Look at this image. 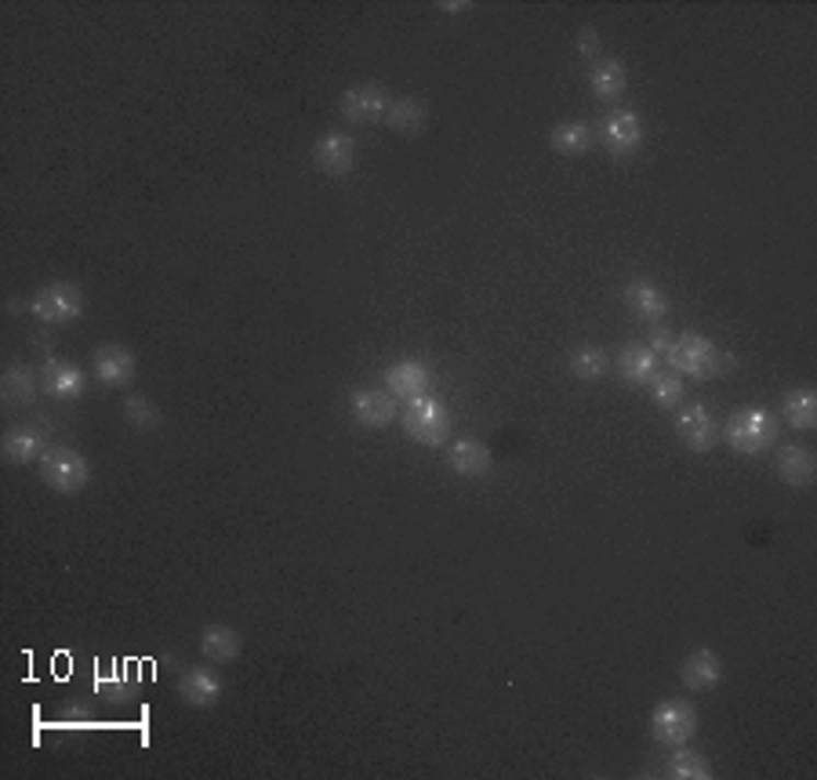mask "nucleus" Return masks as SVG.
<instances>
[{"mask_svg": "<svg viewBox=\"0 0 817 780\" xmlns=\"http://www.w3.org/2000/svg\"><path fill=\"white\" fill-rule=\"evenodd\" d=\"M425 124H429L425 99H411V95H407V99H393L389 110H385V127H389V131H396V135L415 138V135L425 131Z\"/></svg>", "mask_w": 817, "mask_h": 780, "instance_id": "21", "label": "nucleus"}, {"mask_svg": "<svg viewBox=\"0 0 817 780\" xmlns=\"http://www.w3.org/2000/svg\"><path fill=\"white\" fill-rule=\"evenodd\" d=\"M600 48H603V44H600V33L592 30V26H586V30L578 33V51L586 55V58H597Z\"/></svg>", "mask_w": 817, "mask_h": 780, "instance_id": "33", "label": "nucleus"}, {"mask_svg": "<svg viewBox=\"0 0 817 780\" xmlns=\"http://www.w3.org/2000/svg\"><path fill=\"white\" fill-rule=\"evenodd\" d=\"M451 411L447 403L440 400V395L425 392V395H415V400H404L400 406V428L407 439H415V444L422 447H443L451 439Z\"/></svg>", "mask_w": 817, "mask_h": 780, "instance_id": "1", "label": "nucleus"}, {"mask_svg": "<svg viewBox=\"0 0 817 780\" xmlns=\"http://www.w3.org/2000/svg\"><path fill=\"white\" fill-rule=\"evenodd\" d=\"M650 733H654V741L665 744V748L694 741V733H697L694 701H686V697H665V701H658L650 712Z\"/></svg>", "mask_w": 817, "mask_h": 780, "instance_id": "5", "label": "nucleus"}, {"mask_svg": "<svg viewBox=\"0 0 817 780\" xmlns=\"http://www.w3.org/2000/svg\"><path fill=\"white\" fill-rule=\"evenodd\" d=\"M30 312L37 320L52 323V328H66V323L80 320V312H84V290L77 284H69V279H58V284L41 287L37 295H33Z\"/></svg>", "mask_w": 817, "mask_h": 780, "instance_id": "7", "label": "nucleus"}, {"mask_svg": "<svg viewBox=\"0 0 817 780\" xmlns=\"http://www.w3.org/2000/svg\"><path fill=\"white\" fill-rule=\"evenodd\" d=\"M625 306L633 309L644 323H661L665 317H669L672 301L658 284H650V279H633V284L625 287Z\"/></svg>", "mask_w": 817, "mask_h": 780, "instance_id": "18", "label": "nucleus"}, {"mask_svg": "<svg viewBox=\"0 0 817 780\" xmlns=\"http://www.w3.org/2000/svg\"><path fill=\"white\" fill-rule=\"evenodd\" d=\"M592 142H597V131H592V124L586 121H564L556 127H548V149H553L556 157H586Z\"/></svg>", "mask_w": 817, "mask_h": 780, "instance_id": "19", "label": "nucleus"}, {"mask_svg": "<svg viewBox=\"0 0 817 780\" xmlns=\"http://www.w3.org/2000/svg\"><path fill=\"white\" fill-rule=\"evenodd\" d=\"M389 102H393V95L382 84H356V88L342 91V99H338V113H342L345 124L367 127V124L385 121Z\"/></svg>", "mask_w": 817, "mask_h": 780, "instance_id": "8", "label": "nucleus"}, {"mask_svg": "<svg viewBox=\"0 0 817 780\" xmlns=\"http://www.w3.org/2000/svg\"><path fill=\"white\" fill-rule=\"evenodd\" d=\"M349 411H353L360 428L378 433V428H389L396 417H400V403H396V395L389 389L382 392L375 386H360L349 395Z\"/></svg>", "mask_w": 817, "mask_h": 780, "instance_id": "9", "label": "nucleus"}, {"mask_svg": "<svg viewBox=\"0 0 817 780\" xmlns=\"http://www.w3.org/2000/svg\"><path fill=\"white\" fill-rule=\"evenodd\" d=\"M785 422L796 433H810L817 425V392L810 386H799L785 395Z\"/></svg>", "mask_w": 817, "mask_h": 780, "instance_id": "29", "label": "nucleus"}, {"mask_svg": "<svg viewBox=\"0 0 817 780\" xmlns=\"http://www.w3.org/2000/svg\"><path fill=\"white\" fill-rule=\"evenodd\" d=\"M0 389H4L0 395H4L8 406H33V400H37V378L26 364H11L0 378Z\"/></svg>", "mask_w": 817, "mask_h": 780, "instance_id": "27", "label": "nucleus"}, {"mask_svg": "<svg viewBox=\"0 0 817 780\" xmlns=\"http://www.w3.org/2000/svg\"><path fill=\"white\" fill-rule=\"evenodd\" d=\"M614 367L628 386H647V381L658 375V356H654L647 345H625L622 353H617Z\"/></svg>", "mask_w": 817, "mask_h": 780, "instance_id": "25", "label": "nucleus"}, {"mask_svg": "<svg viewBox=\"0 0 817 780\" xmlns=\"http://www.w3.org/2000/svg\"><path fill=\"white\" fill-rule=\"evenodd\" d=\"M382 381L396 400H415V395H425L433 389V370L422 359H396V364L385 367Z\"/></svg>", "mask_w": 817, "mask_h": 780, "instance_id": "14", "label": "nucleus"}, {"mask_svg": "<svg viewBox=\"0 0 817 780\" xmlns=\"http://www.w3.org/2000/svg\"><path fill=\"white\" fill-rule=\"evenodd\" d=\"M91 375L106 389H127L138 375V359L127 345H116V342L99 345L95 353H91Z\"/></svg>", "mask_w": 817, "mask_h": 780, "instance_id": "11", "label": "nucleus"}, {"mask_svg": "<svg viewBox=\"0 0 817 780\" xmlns=\"http://www.w3.org/2000/svg\"><path fill=\"white\" fill-rule=\"evenodd\" d=\"M447 464L451 472L465 475V480H480V475L495 469V454H490L484 439H458V444L447 447Z\"/></svg>", "mask_w": 817, "mask_h": 780, "instance_id": "17", "label": "nucleus"}, {"mask_svg": "<svg viewBox=\"0 0 817 780\" xmlns=\"http://www.w3.org/2000/svg\"><path fill=\"white\" fill-rule=\"evenodd\" d=\"M628 88V69L622 58H600L589 69V91L600 102H617Z\"/></svg>", "mask_w": 817, "mask_h": 780, "instance_id": "20", "label": "nucleus"}, {"mask_svg": "<svg viewBox=\"0 0 817 780\" xmlns=\"http://www.w3.org/2000/svg\"><path fill=\"white\" fill-rule=\"evenodd\" d=\"M0 450H4L8 464H33V461L44 458V450H48V436H44L41 428H11Z\"/></svg>", "mask_w": 817, "mask_h": 780, "instance_id": "24", "label": "nucleus"}, {"mask_svg": "<svg viewBox=\"0 0 817 780\" xmlns=\"http://www.w3.org/2000/svg\"><path fill=\"white\" fill-rule=\"evenodd\" d=\"M37 464H41L44 486L55 494H80L91 483V464L84 454L73 447H48Z\"/></svg>", "mask_w": 817, "mask_h": 780, "instance_id": "4", "label": "nucleus"}, {"mask_svg": "<svg viewBox=\"0 0 817 780\" xmlns=\"http://www.w3.org/2000/svg\"><path fill=\"white\" fill-rule=\"evenodd\" d=\"M665 777H672V780H708L712 777V762H708V755L686 748V744H676L672 755L665 759Z\"/></svg>", "mask_w": 817, "mask_h": 780, "instance_id": "26", "label": "nucleus"}, {"mask_svg": "<svg viewBox=\"0 0 817 780\" xmlns=\"http://www.w3.org/2000/svg\"><path fill=\"white\" fill-rule=\"evenodd\" d=\"M781 436V422L774 411L767 406H741V411L730 414L727 428H723V439L734 454L741 458H752V454H763L778 444Z\"/></svg>", "mask_w": 817, "mask_h": 780, "instance_id": "2", "label": "nucleus"}, {"mask_svg": "<svg viewBox=\"0 0 817 780\" xmlns=\"http://www.w3.org/2000/svg\"><path fill=\"white\" fill-rule=\"evenodd\" d=\"M723 679V661L716 657V650L697 646L683 657L680 665V682L686 690H716Z\"/></svg>", "mask_w": 817, "mask_h": 780, "instance_id": "16", "label": "nucleus"}, {"mask_svg": "<svg viewBox=\"0 0 817 780\" xmlns=\"http://www.w3.org/2000/svg\"><path fill=\"white\" fill-rule=\"evenodd\" d=\"M222 690H226V679H222L212 661H207V665L185 668L179 675V682H174V693H179V701L190 704V708H215L222 701Z\"/></svg>", "mask_w": 817, "mask_h": 780, "instance_id": "12", "label": "nucleus"}, {"mask_svg": "<svg viewBox=\"0 0 817 780\" xmlns=\"http://www.w3.org/2000/svg\"><path fill=\"white\" fill-rule=\"evenodd\" d=\"M774 469L781 475V483L788 486H810L817 475V458L810 447H781L774 458Z\"/></svg>", "mask_w": 817, "mask_h": 780, "instance_id": "23", "label": "nucleus"}, {"mask_svg": "<svg viewBox=\"0 0 817 780\" xmlns=\"http://www.w3.org/2000/svg\"><path fill=\"white\" fill-rule=\"evenodd\" d=\"M41 389L48 392L52 400H63V403L80 400L84 389H88V375L77 364H69V359L52 356L48 364H44V370H41Z\"/></svg>", "mask_w": 817, "mask_h": 780, "instance_id": "15", "label": "nucleus"}, {"mask_svg": "<svg viewBox=\"0 0 817 780\" xmlns=\"http://www.w3.org/2000/svg\"><path fill=\"white\" fill-rule=\"evenodd\" d=\"M570 375H575L578 381H586V386H592V381L606 378V370H611V353L600 345H586V348H575L567 359Z\"/></svg>", "mask_w": 817, "mask_h": 780, "instance_id": "28", "label": "nucleus"}, {"mask_svg": "<svg viewBox=\"0 0 817 780\" xmlns=\"http://www.w3.org/2000/svg\"><path fill=\"white\" fill-rule=\"evenodd\" d=\"M243 650V635L229 624H207L201 632V654L212 665H232Z\"/></svg>", "mask_w": 817, "mask_h": 780, "instance_id": "22", "label": "nucleus"}, {"mask_svg": "<svg viewBox=\"0 0 817 780\" xmlns=\"http://www.w3.org/2000/svg\"><path fill=\"white\" fill-rule=\"evenodd\" d=\"M676 436L683 439V447H691L694 454H708L719 444V425L705 403H686L680 414H676Z\"/></svg>", "mask_w": 817, "mask_h": 780, "instance_id": "13", "label": "nucleus"}, {"mask_svg": "<svg viewBox=\"0 0 817 780\" xmlns=\"http://www.w3.org/2000/svg\"><path fill=\"white\" fill-rule=\"evenodd\" d=\"M647 389H650V403L658 406V411H672V406H683L686 400V386L676 370H658V375L647 381Z\"/></svg>", "mask_w": 817, "mask_h": 780, "instance_id": "30", "label": "nucleus"}, {"mask_svg": "<svg viewBox=\"0 0 817 780\" xmlns=\"http://www.w3.org/2000/svg\"><path fill=\"white\" fill-rule=\"evenodd\" d=\"M592 131H597L600 146H603L614 160L636 157L639 149H644V138H647L644 121H639V113H636V110H611L597 127H592Z\"/></svg>", "mask_w": 817, "mask_h": 780, "instance_id": "6", "label": "nucleus"}, {"mask_svg": "<svg viewBox=\"0 0 817 780\" xmlns=\"http://www.w3.org/2000/svg\"><path fill=\"white\" fill-rule=\"evenodd\" d=\"M676 345V331L665 328V323H650V334H647V348L654 356H665L669 348Z\"/></svg>", "mask_w": 817, "mask_h": 780, "instance_id": "32", "label": "nucleus"}, {"mask_svg": "<svg viewBox=\"0 0 817 780\" xmlns=\"http://www.w3.org/2000/svg\"><path fill=\"white\" fill-rule=\"evenodd\" d=\"M473 4H465V0H454V4H440V11H469Z\"/></svg>", "mask_w": 817, "mask_h": 780, "instance_id": "34", "label": "nucleus"}, {"mask_svg": "<svg viewBox=\"0 0 817 780\" xmlns=\"http://www.w3.org/2000/svg\"><path fill=\"white\" fill-rule=\"evenodd\" d=\"M665 364L676 370L680 378H694V381H708L716 378L723 367L730 364V356L712 342L705 334H676V345L665 353Z\"/></svg>", "mask_w": 817, "mask_h": 780, "instance_id": "3", "label": "nucleus"}, {"mask_svg": "<svg viewBox=\"0 0 817 780\" xmlns=\"http://www.w3.org/2000/svg\"><path fill=\"white\" fill-rule=\"evenodd\" d=\"M124 422L132 425L135 433H154V428H160L163 414H160V406L149 400V395L132 392V395H124Z\"/></svg>", "mask_w": 817, "mask_h": 780, "instance_id": "31", "label": "nucleus"}, {"mask_svg": "<svg viewBox=\"0 0 817 780\" xmlns=\"http://www.w3.org/2000/svg\"><path fill=\"white\" fill-rule=\"evenodd\" d=\"M356 160H360V142L345 131H327L313 142V168L320 174L342 179V174L356 171Z\"/></svg>", "mask_w": 817, "mask_h": 780, "instance_id": "10", "label": "nucleus"}]
</instances>
